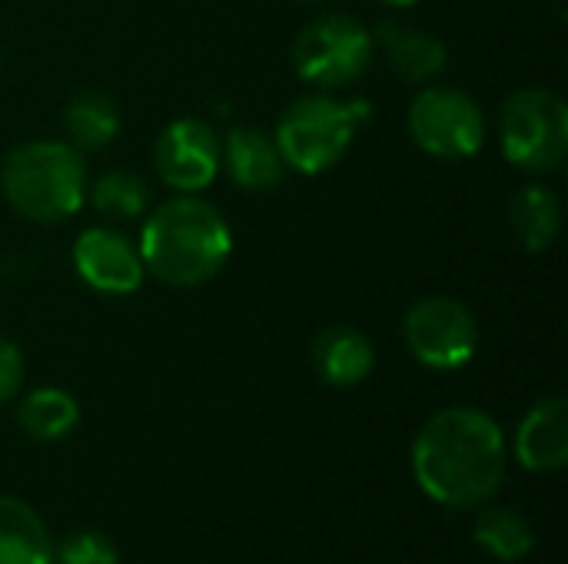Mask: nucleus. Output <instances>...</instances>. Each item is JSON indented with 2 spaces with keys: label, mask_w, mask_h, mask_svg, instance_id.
I'll return each instance as SVG.
<instances>
[{
  "label": "nucleus",
  "mask_w": 568,
  "mask_h": 564,
  "mask_svg": "<svg viewBox=\"0 0 568 564\" xmlns=\"http://www.w3.org/2000/svg\"><path fill=\"white\" fill-rule=\"evenodd\" d=\"M77 419H80L77 399L63 389H53V386L33 389L17 409L20 429L37 442H57V439L70 435Z\"/></svg>",
  "instance_id": "18"
},
{
  "label": "nucleus",
  "mask_w": 568,
  "mask_h": 564,
  "mask_svg": "<svg viewBox=\"0 0 568 564\" xmlns=\"http://www.w3.org/2000/svg\"><path fill=\"white\" fill-rule=\"evenodd\" d=\"M53 545L40 515L20 499L0 495V564H50Z\"/></svg>",
  "instance_id": "15"
},
{
  "label": "nucleus",
  "mask_w": 568,
  "mask_h": 564,
  "mask_svg": "<svg viewBox=\"0 0 568 564\" xmlns=\"http://www.w3.org/2000/svg\"><path fill=\"white\" fill-rule=\"evenodd\" d=\"M0 186L20 216L33 223H60L87 199V166L70 143L33 140L7 153Z\"/></svg>",
  "instance_id": "3"
},
{
  "label": "nucleus",
  "mask_w": 568,
  "mask_h": 564,
  "mask_svg": "<svg viewBox=\"0 0 568 564\" xmlns=\"http://www.w3.org/2000/svg\"><path fill=\"white\" fill-rule=\"evenodd\" d=\"M90 199L97 206V213L110 216V219H136L143 209H146V183L130 173V170H110L103 173L93 189H90Z\"/></svg>",
  "instance_id": "20"
},
{
  "label": "nucleus",
  "mask_w": 568,
  "mask_h": 564,
  "mask_svg": "<svg viewBox=\"0 0 568 564\" xmlns=\"http://www.w3.org/2000/svg\"><path fill=\"white\" fill-rule=\"evenodd\" d=\"M376 47H383L389 66L406 83H429L446 70V43L433 33H423L416 27L383 20L373 33Z\"/></svg>",
  "instance_id": "12"
},
{
  "label": "nucleus",
  "mask_w": 568,
  "mask_h": 564,
  "mask_svg": "<svg viewBox=\"0 0 568 564\" xmlns=\"http://www.w3.org/2000/svg\"><path fill=\"white\" fill-rule=\"evenodd\" d=\"M409 352L436 372L463 369L479 346V326L473 312L453 296L419 299L403 322Z\"/></svg>",
  "instance_id": "8"
},
{
  "label": "nucleus",
  "mask_w": 568,
  "mask_h": 564,
  "mask_svg": "<svg viewBox=\"0 0 568 564\" xmlns=\"http://www.w3.org/2000/svg\"><path fill=\"white\" fill-rule=\"evenodd\" d=\"M373 57V30H366L356 17L346 13H326L306 23L293 43L296 73L320 90H336L359 80L369 70Z\"/></svg>",
  "instance_id": "6"
},
{
  "label": "nucleus",
  "mask_w": 568,
  "mask_h": 564,
  "mask_svg": "<svg viewBox=\"0 0 568 564\" xmlns=\"http://www.w3.org/2000/svg\"><path fill=\"white\" fill-rule=\"evenodd\" d=\"M503 153L513 166L529 173L556 170L568 153V106L556 90H516L499 116Z\"/></svg>",
  "instance_id": "5"
},
{
  "label": "nucleus",
  "mask_w": 568,
  "mask_h": 564,
  "mask_svg": "<svg viewBox=\"0 0 568 564\" xmlns=\"http://www.w3.org/2000/svg\"><path fill=\"white\" fill-rule=\"evenodd\" d=\"M73 269L77 276L106 296H130L143 283V259L140 249L110 226L83 229L73 243Z\"/></svg>",
  "instance_id": "10"
},
{
  "label": "nucleus",
  "mask_w": 568,
  "mask_h": 564,
  "mask_svg": "<svg viewBox=\"0 0 568 564\" xmlns=\"http://www.w3.org/2000/svg\"><path fill=\"white\" fill-rule=\"evenodd\" d=\"M373 116L366 100H336V96H300L293 100L276 123V146L286 166L313 176L336 166L353 146L359 126Z\"/></svg>",
  "instance_id": "4"
},
{
  "label": "nucleus",
  "mask_w": 568,
  "mask_h": 564,
  "mask_svg": "<svg viewBox=\"0 0 568 564\" xmlns=\"http://www.w3.org/2000/svg\"><path fill=\"white\" fill-rule=\"evenodd\" d=\"M60 564H120L116 545L100 532H77L57 548Z\"/></svg>",
  "instance_id": "21"
},
{
  "label": "nucleus",
  "mask_w": 568,
  "mask_h": 564,
  "mask_svg": "<svg viewBox=\"0 0 568 564\" xmlns=\"http://www.w3.org/2000/svg\"><path fill=\"white\" fill-rule=\"evenodd\" d=\"M509 223L516 239L529 249V253H546L562 226V206L559 196L546 186H526L513 206H509Z\"/></svg>",
  "instance_id": "17"
},
{
  "label": "nucleus",
  "mask_w": 568,
  "mask_h": 564,
  "mask_svg": "<svg viewBox=\"0 0 568 564\" xmlns=\"http://www.w3.org/2000/svg\"><path fill=\"white\" fill-rule=\"evenodd\" d=\"M63 130L73 150H103L120 133V110L100 90H80L63 110Z\"/></svg>",
  "instance_id": "16"
},
{
  "label": "nucleus",
  "mask_w": 568,
  "mask_h": 564,
  "mask_svg": "<svg viewBox=\"0 0 568 564\" xmlns=\"http://www.w3.org/2000/svg\"><path fill=\"white\" fill-rule=\"evenodd\" d=\"M140 259L160 283L200 286L213 279L233 249V233L216 206L183 193L163 203L143 226Z\"/></svg>",
  "instance_id": "2"
},
{
  "label": "nucleus",
  "mask_w": 568,
  "mask_h": 564,
  "mask_svg": "<svg viewBox=\"0 0 568 564\" xmlns=\"http://www.w3.org/2000/svg\"><path fill=\"white\" fill-rule=\"evenodd\" d=\"M473 535H476L479 548H486L499 562H523L536 548L532 525L513 509H486L476 519Z\"/></svg>",
  "instance_id": "19"
},
{
  "label": "nucleus",
  "mask_w": 568,
  "mask_h": 564,
  "mask_svg": "<svg viewBox=\"0 0 568 564\" xmlns=\"http://www.w3.org/2000/svg\"><path fill=\"white\" fill-rule=\"evenodd\" d=\"M413 472L419 489L446 509L486 505L506 479V435L483 409H443L413 442Z\"/></svg>",
  "instance_id": "1"
},
{
  "label": "nucleus",
  "mask_w": 568,
  "mask_h": 564,
  "mask_svg": "<svg viewBox=\"0 0 568 564\" xmlns=\"http://www.w3.org/2000/svg\"><path fill=\"white\" fill-rule=\"evenodd\" d=\"M220 146H223L226 173L236 186L273 189L283 180L286 163H283L280 146L270 133L253 130V126H233Z\"/></svg>",
  "instance_id": "14"
},
{
  "label": "nucleus",
  "mask_w": 568,
  "mask_h": 564,
  "mask_svg": "<svg viewBox=\"0 0 568 564\" xmlns=\"http://www.w3.org/2000/svg\"><path fill=\"white\" fill-rule=\"evenodd\" d=\"M313 366L326 386L349 389V386H359L373 372L376 349L366 339V332L353 326H329L313 342Z\"/></svg>",
  "instance_id": "13"
},
{
  "label": "nucleus",
  "mask_w": 568,
  "mask_h": 564,
  "mask_svg": "<svg viewBox=\"0 0 568 564\" xmlns=\"http://www.w3.org/2000/svg\"><path fill=\"white\" fill-rule=\"evenodd\" d=\"M20 382H23V356L7 336H0V406L20 392Z\"/></svg>",
  "instance_id": "22"
},
{
  "label": "nucleus",
  "mask_w": 568,
  "mask_h": 564,
  "mask_svg": "<svg viewBox=\"0 0 568 564\" xmlns=\"http://www.w3.org/2000/svg\"><path fill=\"white\" fill-rule=\"evenodd\" d=\"M409 133L436 160H466L486 143V116L469 93L426 86L409 106Z\"/></svg>",
  "instance_id": "7"
},
{
  "label": "nucleus",
  "mask_w": 568,
  "mask_h": 564,
  "mask_svg": "<svg viewBox=\"0 0 568 564\" xmlns=\"http://www.w3.org/2000/svg\"><path fill=\"white\" fill-rule=\"evenodd\" d=\"M220 160H223L220 136L213 133L210 123L193 120V116L173 120L160 133L156 150H153V163H156L160 180L180 193L206 189L220 173Z\"/></svg>",
  "instance_id": "9"
},
{
  "label": "nucleus",
  "mask_w": 568,
  "mask_h": 564,
  "mask_svg": "<svg viewBox=\"0 0 568 564\" xmlns=\"http://www.w3.org/2000/svg\"><path fill=\"white\" fill-rule=\"evenodd\" d=\"M516 459L529 472H559L568 462L566 399H546L532 406L516 432Z\"/></svg>",
  "instance_id": "11"
},
{
  "label": "nucleus",
  "mask_w": 568,
  "mask_h": 564,
  "mask_svg": "<svg viewBox=\"0 0 568 564\" xmlns=\"http://www.w3.org/2000/svg\"><path fill=\"white\" fill-rule=\"evenodd\" d=\"M383 3H393V7H409V3H419V0H383Z\"/></svg>",
  "instance_id": "23"
}]
</instances>
